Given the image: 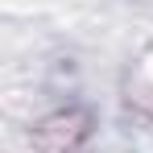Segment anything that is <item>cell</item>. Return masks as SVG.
<instances>
[{"instance_id":"6da1fadb","label":"cell","mask_w":153,"mask_h":153,"mask_svg":"<svg viewBox=\"0 0 153 153\" xmlns=\"http://www.w3.org/2000/svg\"><path fill=\"white\" fill-rule=\"evenodd\" d=\"M87 128H91V116L79 112V108L54 112V116H46L42 124L33 128V149L37 153H71L87 137Z\"/></svg>"}]
</instances>
